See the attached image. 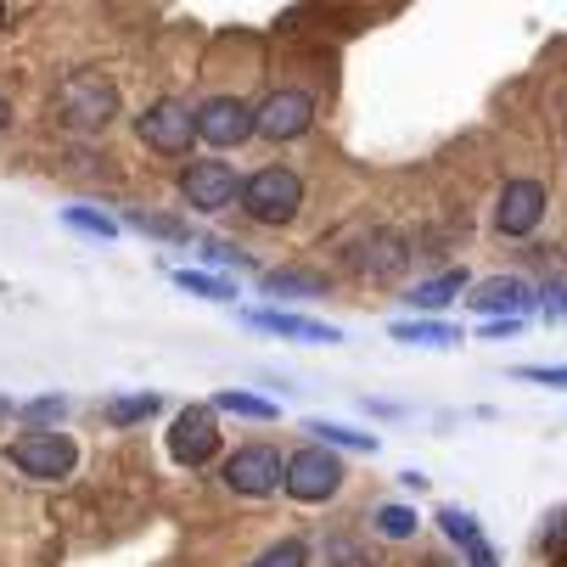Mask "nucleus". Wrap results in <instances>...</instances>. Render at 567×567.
Returning <instances> with one entry per match:
<instances>
[{
  "mask_svg": "<svg viewBox=\"0 0 567 567\" xmlns=\"http://www.w3.org/2000/svg\"><path fill=\"white\" fill-rule=\"evenodd\" d=\"M241 208H248V219H259V225H292L298 208H303L298 169H281V164L254 169L248 181H241Z\"/></svg>",
  "mask_w": 567,
  "mask_h": 567,
  "instance_id": "1",
  "label": "nucleus"
},
{
  "mask_svg": "<svg viewBox=\"0 0 567 567\" xmlns=\"http://www.w3.org/2000/svg\"><path fill=\"white\" fill-rule=\"evenodd\" d=\"M56 113H62L68 130H85V135L107 130L113 113H118V85L102 79V73H73L62 85V96H56Z\"/></svg>",
  "mask_w": 567,
  "mask_h": 567,
  "instance_id": "2",
  "label": "nucleus"
},
{
  "mask_svg": "<svg viewBox=\"0 0 567 567\" xmlns=\"http://www.w3.org/2000/svg\"><path fill=\"white\" fill-rule=\"evenodd\" d=\"M281 483H287V495H292V501L320 506V501H332V495L343 489V461H338V450H327V444H309V450L287 455Z\"/></svg>",
  "mask_w": 567,
  "mask_h": 567,
  "instance_id": "3",
  "label": "nucleus"
},
{
  "mask_svg": "<svg viewBox=\"0 0 567 567\" xmlns=\"http://www.w3.org/2000/svg\"><path fill=\"white\" fill-rule=\"evenodd\" d=\"M7 461L18 472H29V477H68L79 466V444L68 433H56V427H34V433L7 444Z\"/></svg>",
  "mask_w": 567,
  "mask_h": 567,
  "instance_id": "4",
  "label": "nucleus"
},
{
  "mask_svg": "<svg viewBox=\"0 0 567 567\" xmlns=\"http://www.w3.org/2000/svg\"><path fill=\"white\" fill-rule=\"evenodd\" d=\"M181 197L197 208V214H219L241 197V181L225 157H197V164L181 169Z\"/></svg>",
  "mask_w": 567,
  "mask_h": 567,
  "instance_id": "5",
  "label": "nucleus"
},
{
  "mask_svg": "<svg viewBox=\"0 0 567 567\" xmlns=\"http://www.w3.org/2000/svg\"><path fill=\"white\" fill-rule=\"evenodd\" d=\"M141 141L152 146V152H164V157H186L192 152V141H197V113L192 107H181V102H152L146 113H141Z\"/></svg>",
  "mask_w": 567,
  "mask_h": 567,
  "instance_id": "6",
  "label": "nucleus"
},
{
  "mask_svg": "<svg viewBox=\"0 0 567 567\" xmlns=\"http://www.w3.org/2000/svg\"><path fill=\"white\" fill-rule=\"evenodd\" d=\"M169 455H175L181 466H208V461L219 455V422H214L208 404H186V411L175 416V427H169Z\"/></svg>",
  "mask_w": 567,
  "mask_h": 567,
  "instance_id": "7",
  "label": "nucleus"
},
{
  "mask_svg": "<svg viewBox=\"0 0 567 567\" xmlns=\"http://www.w3.org/2000/svg\"><path fill=\"white\" fill-rule=\"evenodd\" d=\"M254 135V107L248 102H236V96H208L203 107H197V141H208V146H241Z\"/></svg>",
  "mask_w": 567,
  "mask_h": 567,
  "instance_id": "8",
  "label": "nucleus"
},
{
  "mask_svg": "<svg viewBox=\"0 0 567 567\" xmlns=\"http://www.w3.org/2000/svg\"><path fill=\"white\" fill-rule=\"evenodd\" d=\"M309 124H315V102L303 91H276L254 107V135H270V141H298Z\"/></svg>",
  "mask_w": 567,
  "mask_h": 567,
  "instance_id": "9",
  "label": "nucleus"
},
{
  "mask_svg": "<svg viewBox=\"0 0 567 567\" xmlns=\"http://www.w3.org/2000/svg\"><path fill=\"white\" fill-rule=\"evenodd\" d=\"M225 489H236V495H270V489H281V455L276 450H265V444H248V450H236L230 461H225Z\"/></svg>",
  "mask_w": 567,
  "mask_h": 567,
  "instance_id": "10",
  "label": "nucleus"
},
{
  "mask_svg": "<svg viewBox=\"0 0 567 567\" xmlns=\"http://www.w3.org/2000/svg\"><path fill=\"white\" fill-rule=\"evenodd\" d=\"M545 219V186L539 181H512L501 192V208H495V230L501 236H534Z\"/></svg>",
  "mask_w": 567,
  "mask_h": 567,
  "instance_id": "11",
  "label": "nucleus"
},
{
  "mask_svg": "<svg viewBox=\"0 0 567 567\" xmlns=\"http://www.w3.org/2000/svg\"><path fill=\"white\" fill-rule=\"evenodd\" d=\"M534 303V287L517 276H495V281H477L466 287V309L489 315V320H523V309Z\"/></svg>",
  "mask_w": 567,
  "mask_h": 567,
  "instance_id": "12",
  "label": "nucleus"
},
{
  "mask_svg": "<svg viewBox=\"0 0 567 567\" xmlns=\"http://www.w3.org/2000/svg\"><path fill=\"white\" fill-rule=\"evenodd\" d=\"M259 332H276V338H298V343H343L338 327H327V320H309V315H287V309H259L248 315Z\"/></svg>",
  "mask_w": 567,
  "mask_h": 567,
  "instance_id": "13",
  "label": "nucleus"
},
{
  "mask_svg": "<svg viewBox=\"0 0 567 567\" xmlns=\"http://www.w3.org/2000/svg\"><path fill=\"white\" fill-rule=\"evenodd\" d=\"M404 265H411V248H404V236H393V230H371V236H365V248H360V276H371V281H393Z\"/></svg>",
  "mask_w": 567,
  "mask_h": 567,
  "instance_id": "14",
  "label": "nucleus"
},
{
  "mask_svg": "<svg viewBox=\"0 0 567 567\" xmlns=\"http://www.w3.org/2000/svg\"><path fill=\"white\" fill-rule=\"evenodd\" d=\"M393 343H422V349H455L461 343V327L450 320H393Z\"/></svg>",
  "mask_w": 567,
  "mask_h": 567,
  "instance_id": "15",
  "label": "nucleus"
},
{
  "mask_svg": "<svg viewBox=\"0 0 567 567\" xmlns=\"http://www.w3.org/2000/svg\"><path fill=\"white\" fill-rule=\"evenodd\" d=\"M265 292L270 298H327L332 281L327 276H309V270H270L265 276Z\"/></svg>",
  "mask_w": 567,
  "mask_h": 567,
  "instance_id": "16",
  "label": "nucleus"
},
{
  "mask_svg": "<svg viewBox=\"0 0 567 567\" xmlns=\"http://www.w3.org/2000/svg\"><path fill=\"white\" fill-rule=\"evenodd\" d=\"M461 292H466V270L455 265V270H444V276H433V281H422V287L411 292V303H416V309L427 315V309H450V303H455Z\"/></svg>",
  "mask_w": 567,
  "mask_h": 567,
  "instance_id": "17",
  "label": "nucleus"
},
{
  "mask_svg": "<svg viewBox=\"0 0 567 567\" xmlns=\"http://www.w3.org/2000/svg\"><path fill=\"white\" fill-rule=\"evenodd\" d=\"M164 411V393H124V399H107V422L113 427H135L146 416Z\"/></svg>",
  "mask_w": 567,
  "mask_h": 567,
  "instance_id": "18",
  "label": "nucleus"
},
{
  "mask_svg": "<svg viewBox=\"0 0 567 567\" xmlns=\"http://www.w3.org/2000/svg\"><path fill=\"white\" fill-rule=\"evenodd\" d=\"M214 411H230V416H254V422H276V416H281V404H270V399H254V393H241V388H219V393H214Z\"/></svg>",
  "mask_w": 567,
  "mask_h": 567,
  "instance_id": "19",
  "label": "nucleus"
},
{
  "mask_svg": "<svg viewBox=\"0 0 567 567\" xmlns=\"http://www.w3.org/2000/svg\"><path fill=\"white\" fill-rule=\"evenodd\" d=\"M62 225H73L79 236H96V241H113V236H118V219H107V214L91 208V203H68V208H62Z\"/></svg>",
  "mask_w": 567,
  "mask_h": 567,
  "instance_id": "20",
  "label": "nucleus"
},
{
  "mask_svg": "<svg viewBox=\"0 0 567 567\" xmlns=\"http://www.w3.org/2000/svg\"><path fill=\"white\" fill-rule=\"evenodd\" d=\"M175 287L181 292H197V298H214V303H230L236 287L225 276H208V270H175Z\"/></svg>",
  "mask_w": 567,
  "mask_h": 567,
  "instance_id": "21",
  "label": "nucleus"
},
{
  "mask_svg": "<svg viewBox=\"0 0 567 567\" xmlns=\"http://www.w3.org/2000/svg\"><path fill=\"white\" fill-rule=\"evenodd\" d=\"M439 528H444L455 545H466V550H472V545H483L477 517H472V512H461V506H444V512H439Z\"/></svg>",
  "mask_w": 567,
  "mask_h": 567,
  "instance_id": "22",
  "label": "nucleus"
},
{
  "mask_svg": "<svg viewBox=\"0 0 567 567\" xmlns=\"http://www.w3.org/2000/svg\"><path fill=\"white\" fill-rule=\"evenodd\" d=\"M130 225H135V230H146V236H164V241H192V225L164 219V214H141V208H130Z\"/></svg>",
  "mask_w": 567,
  "mask_h": 567,
  "instance_id": "23",
  "label": "nucleus"
},
{
  "mask_svg": "<svg viewBox=\"0 0 567 567\" xmlns=\"http://www.w3.org/2000/svg\"><path fill=\"white\" fill-rule=\"evenodd\" d=\"M309 433H315V439H332V444H343V450H377V439H371V433L343 427V422H309Z\"/></svg>",
  "mask_w": 567,
  "mask_h": 567,
  "instance_id": "24",
  "label": "nucleus"
},
{
  "mask_svg": "<svg viewBox=\"0 0 567 567\" xmlns=\"http://www.w3.org/2000/svg\"><path fill=\"white\" fill-rule=\"evenodd\" d=\"M327 561H332V567H377V556H371L360 539H349V534H338V539L327 545Z\"/></svg>",
  "mask_w": 567,
  "mask_h": 567,
  "instance_id": "25",
  "label": "nucleus"
},
{
  "mask_svg": "<svg viewBox=\"0 0 567 567\" xmlns=\"http://www.w3.org/2000/svg\"><path fill=\"white\" fill-rule=\"evenodd\" d=\"M309 561V545L303 539H281V545H270L265 556H254L248 567H303Z\"/></svg>",
  "mask_w": 567,
  "mask_h": 567,
  "instance_id": "26",
  "label": "nucleus"
},
{
  "mask_svg": "<svg viewBox=\"0 0 567 567\" xmlns=\"http://www.w3.org/2000/svg\"><path fill=\"white\" fill-rule=\"evenodd\" d=\"M377 528H382L388 539H411L422 523H416V512H404V506H377Z\"/></svg>",
  "mask_w": 567,
  "mask_h": 567,
  "instance_id": "27",
  "label": "nucleus"
},
{
  "mask_svg": "<svg viewBox=\"0 0 567 567\" xmlns=\"http://www.w3.org/2000/svg\"><path fill=\"white\" fill-rule=\"evenodd\" d=\"M18 416H23V422H62V416H68V399H62V393H45V399L23 404Z\"/></svg>",
  "mask_w": 567,
  "mask_h": 567,
  "instance_id": "28",
  "label": "nucleus"
},
{
  "mask_svg": "<svg viewBox=\"0 0 567 567\" xmlns=\"http://www.w3.org/2000/svg\"><path fill=\"white\" fill-rule=\"evenodd\" d=\"M197 254H208L214 265H248V254H241V248H230V241H219V236H197Z\"/></svg>",
  "mask_w": 567,
  "mask_h": 567,
  "instance_id": "29",
  "label": "nucleus"
},
{
  "mask_svg": "<svg viewBox=\"0 0 567 567\" xmlns=\"http://www.w3.org/2000/svg\"><path fill=\"white\" fill-rule=\"evenodd\" d=\"M517 377L539 388H567V365H517Z\"/></svg>",
  "mask_w": 567,
  "mask_h": 567,
  "instance_id": "30",
  "label": "nucleus"
},
{
  "mask_svg": "<svg viewBox=\"0 0 567 567\" xmlns=\"http://www.w3.org/2000/svg\"><path fill=\"white\" fill-rule=\"evenodd\" d=\"M550 567H567V512H561L556 528H550Z\"/></svg>",
  "mask_w": 567,
  "mask_h": 567,
  "instance_id": "31",
  "label": "nucleus"
},
{
  "mask_svg": "<svg viewBox=\"0 0 567 567\" xmlns=\"http://www.w3.org/2000/svg\"><path fill=\"white\" fill-rule=\"evenodd\" d=\"M483 338H523V320H489V327H483Z\"/></svg>",
  "mask_w": 567,
  "mask_h": 567,
  "instance_id": "32",
  "label": "nucleus"
},
{
  "mask_svg": "<svg viewBox=\"0 0 567 567\" xmlns=\"http://www.w3.org/2000/svg\"><path fill=\"white\" fill-rule=\"evenodd\" d=\"M545 315H550V320L567 315V287H550V292H545Z\"/></svg>",
  "mask_w": 567,
  "mask_h": 567,
  "instance_id": "33",
  "label": "nucleus"
},
{
  "mask_svg": "<svg viewBox=\"0 0 567 567\" xmlns=\"http://www.w3.org/2000/svg\"><path fill=\"white\" fill-rule=\"evenodd\" d=\"M7 124H12V102H7V96H0V130H7Z\"/></svg>",
  "mask_w": 567,
  "mask_h": 567,
  "instance_id": "34",
  "label": "nucleus"
},
{
  "mask_svg": "<svg viewBox=\"0 0 567 567\" xmlns=\"http://www.w3.org/2000/svg\"><path fill=\"white\" fill-rule=\"evenodd\" d=\"M7 18H12V7H0V23H7Z\"/></svg>",
  "mask_w": 567,
  "mask_h": 567,
  "instance_id": "35",
  "label": "nucleus"
},
{
  "mask_svg": "<svg viewBox=\"0 0 567 567\" xmlns=\"http://www.w3.org/2000/svg\"><path fill=\"white\" fill-rule=\"evenodd\" d=\"M0 411H7V404H0Z\"/></svg>",
  "mask_w": 567,
  "mask_h": 567,
  "instance_id": "36",
  "label": "nucleus"
}]
</instances>
